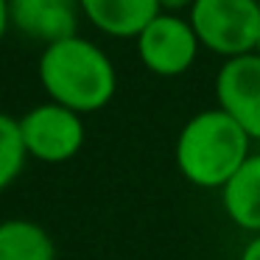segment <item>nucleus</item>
Segmentation results:
<instances>
[{
    "mask_svg": "<svg viewBox=\"0 0 260 260\" xmlns=\"http://www.w3.org/2000/svg\"><path fill=\"white\" fill-rule=\"evenodd\" d=\"M40 81L53 104L79 115L104 109L118 90L115 64L101 48L81 37L45 45L40 56Z\"/></svg>",
    "mask_w": 260,
    "mask_h": 260,
    "instance_id": "f257e3e1",
    "label": "nucleus"
},
{
    "mask_svg": "<svg viewBox=\"0 0 260 260\" xmlns=\"http://www.w3.org/2000/svg\"><path fill=\"white\" fill-rule=\"evenodd\" d=\"M252 154L249 135L224 112L202 109L179 129L174 159L179 174L196 187L221 190L235 176V171Z\"/></svg>",
    "mask_w": 260,
    "mask_h": 260,
    "instance_id": "f03ea898",
    "label": "nucleus"
},
{
    "mask_svg": "<svg viewBox=\"0 0 260 260\" xmlns=\"http://www.w3.org/2000/svg\"><path fill=\"white\" fill-rule=\"evenodd\" d=\"M199 42L224 59L254 53L260 40L257 0H196L187 12Z\"/></svg>",
    "mask_w": 260,
    "mask_h": 260,
    "instance_id": "7ed1b4c3",
    "label": "nucleus"
},
{
    "mask_svg": "<svg viewBox=\"0 0 260 260\" xmlns=\"http://www.w3.org/2000/svg\"><path fill=\"white\" fill-rule=\"evenodd\" d=\"M20 135L28 157L40 162H68L84 146V120L59 104H40L20 118Z\"/></svg>",
    "mask_w": 260,
    "mask_h": 260,
    "instance_id": "20e7f679",
    "label": "nucleus"
},
{
    "mask_svg": "<svg viewBox=\"0 0 260 260\" xmlns=\"http://www.w3.org/2000/svg\"><path fill=\"white\" fill-rule=\"evenodd\" d=\"M199 42L196 31H193L190 20L179 17V14H165L159 12L137 37V56L151 70L154 76L162 79H174L193 68L199 56Z\"/></svg>",
    "mask_w": 260,
    "mask_h": 260,
    "instance_id": "39448f33",
    "label": "nucleus"
},
{
    "mask_svg": "<svg viewBox=\"0 0 260 260\" xmlns=\"http://www.w3.org/2000/svg\"><path fill=\"white\" fill-rule=\"evenodd\" d=\"M215 101L238 126L249 135V140L260 143V56L246 53L238 59H226L215 76Z\"/></svg>",
    "mask_w": 260,
    "mask_h": 260,
    "instance_id": "423d86ee",
    "label": "nucleus"
},
{
    "mask_svg": "<svg viewBox=\"0 0 260 260\" xmlns=\"http://www.w3.org/2000/svg\"><path fill=\"white\" fill-rule=\"evenodd\" d=\"M79 0H9V20L31 40L45 45L76 37Z\"/></svg>",
    "mask_w": 260,
    "mask_h": 260,
    "instance_id": "0eeeda50",
    "label": "nucleus"
},
{
    "mask_svg": "<svg viewBox=\"0 0 260 260\" xmlns=\"http://www.w3.org/2000/svg\"><path fill=\"white\" fill-rule=\"evenodd\" d=\"M84 17L109 37H140V31L159 14L157 0H79Z\"/></svg>",
    "mask_w": 260,
    "mask_h": 260,
    "instance_id": "6e6552de",
    "label": "nucleus"
},
{
    "mask_svg": "<svg viewBox=\"0 0 260 260\" xmlns=\"http://www.w3.org/2000/svg\"><path fill=\"white\" fill-rule=\"evenodd\" d=\"M221 204L235 226L260 235V151L249 154L235 176L221 187Z\"/></svg>",
    "mask_w": 260,
    "mask_h": 260,
    "instance_id": "1a4fd4ad",
    "label": "nucleus"
},
{
    "mask_svg": "<svg viewBox=\"0 0 260 260\" xmlns=\"http://www.w3.org/2000/svg\"><path fill=\"white\" fill-rule=\"evenodd\" d=\"M0 260H56V246L34 221H0Z\"/></svg>",
    "mask_w": 260,
    "mask_h": 260,
    "instance_id": "9d476101",
    "label": "nucleus"
},
{
    "mask_svg": "<svg viewBox=\"0 0 260 260\" xmlns=\"http://www.w3.org/2000/svg\"><path fill=\"white\" fill-rule=\"evenodd\" d=\"M25 157L28 154H25L23 135H20V120L0 112V190L20 176Z\"/></svg>",
    "mask_w": 260,
    "mask_h": 260,
    "instance_id": "9b49d317",
    "label": "nucleus"
},
{
    "mask_svg": "<svg viewBox=\"0 0 260 260\" xmlns=\"http://www.w3.org/2000/svg\"><path fill=\"white\" fill-rule=\"evenodd\" d=\"M159 3V12H165V14H179V12H190V6L196 3V0H157Z\"/></svg>",
    "mask_w": 260,
    "mask_h": 260,
    "instance_id": "f8f14e48",
    "label": "nucleus"
},
{
    "mask_svg": "<svg viewBox=\"0 0 260 260\" xmlns=\"http://www.w3.org/2000/svg\"><path fill=\"white\" fill-rule=\"evenodd\" d=\"M238 260H260V235H252V241L243 246V252Z\"/></svg>",
    "mask_w": 260,
    "mask_h": 260,
    "instance_id": "ddd939ff",
    "label": "nucleus"
},
{
    "mask_svg": "<svg viewBox=\"0 0 260 260\" xmlns=\"http://www.w3.org/2000/svg\"><path fill=\"white\" fill-rule=\"evenodd\" d=\"M6 25H9V0H0V40L6 34Z\"/></svg>",
    "mask_w": 260,
    "mask_h": 260,
    "instance_id": "4468645a",
    "label": "nucleus"
},
{
    "mask_svg": "<svg viewBox=\"0 0 260 260\" xmlns=\"http://www.w3.org/2000/svg\"><path fill=\"white\" fill-rule=\"evenodd\" d=\"M254 53H257V56H260V40H257V48H254Z\"/></svg>",
    "mask_w": 260,
    "mask_h": 260,
    "instance_id": "2eb2a0df",
    "label": "nucleus"
}]
</instances>
